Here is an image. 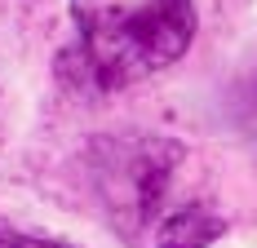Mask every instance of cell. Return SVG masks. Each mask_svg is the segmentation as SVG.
<instances>
[{
  "mask_svg": "<svg viewBox=\"0 0 257 248\" xmlns=\"http://www.w3.org/2000/svg\"><path fill=\"white\" fill-rule=\"evenodd\" d=\"M76 53L98 89H124L173 67L195 40L191 0H71Z\"/></svg>",
  "mask_w": 257,
  "mask_h": 248,
  "instance_id": "cell-1",
  "label": "cell"
},
{
  "mask_svg": "<svg viewBox=\"0 0 257 248\" xmlns=\"http://www.w3.org/2000/svg\"><path fill=\"white\" fill-rule=\"evenodd\" d=\"M182 160L186 151L173 138H106L93 147V186L102 213L128 244L155 248L160 230L195 204H173Z\"/></svg>",
  "mask_w": 257,
  "mask_h": 248,
  "instance_id": "cell-2",
  "label": "cell"
},
{
  "mask_svg": "<svg viewBox=\"0 0 257 248\" xmlns=\"http://www.w3.org/2000/svg\"><path fill=\"white\" fill-rule=\"evenodd\" d=\"M0 248H76V244H67V239H53V235H31V230L0 226Z\"/></svg>",
  "mask_w": 257,
  "mask_h": 248,
  "instance_id": "cell-3",
  "label": "cell"
}]
</instances>
